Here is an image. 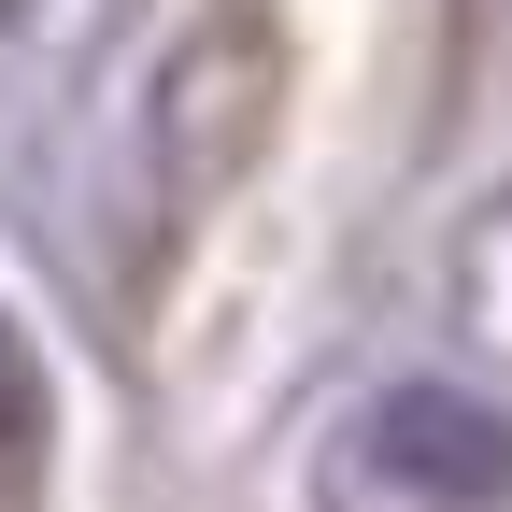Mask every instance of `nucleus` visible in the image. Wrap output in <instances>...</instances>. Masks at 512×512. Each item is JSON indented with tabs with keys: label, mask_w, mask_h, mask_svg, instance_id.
<instances>
[{
	"label": "nucleus",
	"mask_w": 512,
	"mask_h": 512,
	"mask_svg": "<svg viewBox=\"0 0 512 512\" xmlns=\"http://www.w3.org/2000/svg\"><path fill=\"white\" fill-rule=\"evenodd\" d=\"M370 456L399 470L413 498H498L512 484V427L484 399H456V384H399V399L370 413Z\"/></svg>",
	"instance_id": "1"
},
{
	"label": "nucleus",
	"mask_w": 512,
	"mask_h": 512,
	"mask_svg": "<svg viewBox=\"0 0 512 512\" xmlns=\"http://www.w3.org/2000/svg\"><path fill=\"white\" fill-rule=\"evenodd\" d=\"M43 456V356H29V328L0 313V470H29Z\"/></svg>",
	"instance_id": "2"
}]
</instances>
